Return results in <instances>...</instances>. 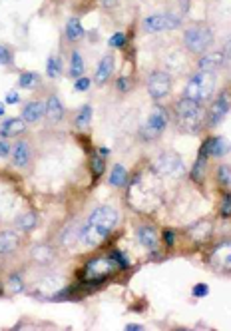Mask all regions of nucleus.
<instances>
[{
    "mask_svg": "<svg viewBox=\"0 0 231 331\" xmlns=\"http://www.w3.org/2000/svg\"><path fill=\"white\" fill-rule=\"evenodd\" d=\"M181 22L179 16H173V14H152V16H146L142 26L146 32L150 34H156V32H166V30H173L177 28Z\"/></svg>",
    "mask_w": 231,
    "mask_h": 331,
    "instance_id": "obj_7",
    "label": "nucleus"
},
{
    "mask_svg": "<svg viewBox=\"0 0 231 331\" xmlns=\"http://www.w3.org/2000/svg\"><path fill=\"white\" fill-rule=\"evenodd\" d=\"M126 329H128V331H142V329H144V325H140V323H128V325H126Z\"/></svg>",
    "mask_w": 231,
    "mask_h": 331,
    "instance_id": "obj_42",
    "label": "nucleus"
},
{
    "mask_svg": "<svg viewBox=\"0 0 231 331\" xmlns=\"http://www.w3.org/2000/svg\"><path fill=\"white\" fill-rule=\"evenodd\" d=\"M231 110V92H221L215 100H213V104H211V108H209V124L211 126H217L225 116H227V112Z\"/></svg>",
    "mask_w": 231,
    "mask_h": 331,
    "instance_id": "obj_10",
    "label": "nucleus"
},
{
    "mask_svg": "<svg viewBox=\"0 0 231 331\" xmlns=\"http://www.w3.org/2000/svg\"><path fill=\"white\" fill-rule=\"evenodd\" d=\"M90 78H86V76H80V78H76V84H74V88L78 90V92H86L88 88H90Z\"/></svg>",
    "mask_w": 231,
    "mask_h": 331,
    "instance_id": "obj_33",
    "label": "nucleus"
},
{
    "mask_svg": "<svg viewBox=\"0 0 231 331\" xmlns=\"http://www.w3.org/2000/svg\"><path fill=\"white\" fill-rule=\"evenodd\" d=\"M223 56L231 60V38H229V40H227V44H225V50H223Z\"/></svg>",
    "mask_w": 231,
    "mask_h": 331,
    "instance_id": "obj_44",
    "label": "nucleus"
},
{
    "mask_svg": "<svg viewBox=\"0 0 231 331\" xmlns=\"http://www.w3.org/2000/svg\"><path fill=\"white\" fill-rule=\"evenodd\" d=\"M118 88H120L122 92H126V90H128V78H120V80H118Z\"/></svg>",
    "mask_w": 231,
    "mask_h": 331,
    "instance_id": "obj_43",
    "label": "nucleus"
},
{
    "mask_svg": "<svg viewBox=\"0 0 231 331\" xmlns=\"http://www.w3.org/2000/svg\"><path fill=\"white\" fill-rule=\"evenodd\" d=\"M32 255H34V259H38V261H50L52 259V249L50 248H46V246H38L34 251H32Z\"/></svg>",
    "mask_w": 231,
    "mask_h": 331,
    "instance_id": "obj_30",
    "label": "nucleus"
},
{
    "mask_svg": "<svg viewBox=\"0 0 231 331\" xmlns=\"http://www.w3.org/2000/svg\"><path fill=\"white\" fill-rule=\"evenodd\" d=\"M30 158H32V152H30V146L28 142H16L14 148H12V162L16 168H26L30 164Z\"/></svg>",
    "mask_w": 231,
    "mask_h": 331,
    "instance_id": "obj_13",
    "label": "nucleus"
},
{
    "mask_svg": "<svg viewBox=\"0 0 231 331\" xmlns=\"http://www.w3.org/2000/svg\"><path fill=\"white\" fill-rule=\"evenodd\" d=\"M205 162H207V156H205L203 152H199V156H197V162H195L193 170H191V178H193L195 182H199V180L203 178V174H205Z\"/></svg>",
    "mask_w": 231,
    "mask_h": 331,
    "instance_id": "obj_26",
    "label": "nucleus"
},
{
    "mask_svg": "<svg viewBox=\"0 0 231 331\" xmlns=\"http://www.w3.org/2000/svg\"><path fill=\"white\" fill-rule=\"evenodd\" d=\"M215 74L213 72H199L195 76L189 78L187 86H185V98H191L195 102H205L213 96L215 92Z\"/></svg>",
    "mask_w": 231,
    "mask_h": 331,
    "instance_id": "obj_3",
    "label": "nucleus"
},
{
    "mask_svg": "<svg viewBox=\"0 0 231 331\" xmlns=\"http://www.w3.org/2000/svg\"><path fill=\"white\" fill-rule=\"evenodd\" d=\"M156 172L160 176H170V178H175V176H181L185 172V166H183V160L173 154V152H164L158 160H156Z\"/></svg>",
    "mask_w": 231,
    "mask_h": 331,
    "instance_id": "obj_6",
    "label": "nucleus"
},
{
    "mask_svg": "<svg viewBox=\"0 0 231 331\" xmlns=\"http://www.w3.org/2000/svg\"><path fill=\"white\" fill-rule=\"evenodd\" d=\"M185 48L193 54H203L211 48L213 44V30L207 24H193L185 30L183 34Z\"/></svg>",
    "mask_w": 231,
    "mask_h": 331,
    "instance_id": "obj_4",
    "label": "nucleus"
},
{
    "mask_svg": "<svg viewBox=\"0 0 231 331\" xmlns=\"http://www.w3.org/2000/svg\"><path fill=\"white\" fill-rule=\"evenodd\" d=\"M36 224H38V218H36V214H32V212L18 218V228L24 230V232H30L32 228H36Z\"/></svg>",
    "mask_w": 231,
    "mask_h": 331,
    "instance_id": "obj_29",
    "label": "nucleus"
},
{
    "mask_svg": "<svg viewBox=\"0 0 231 331\" xmlns=\"http://www.w3.org/2000/svg\"><path fill=\"white\" fill-rule=\"evenodd\" d=\"M221 216H231V196H223V202H221Z\"/></svg>",
    "mask_w": 231,
    "mask_h": 331,
    "instance_id": "obj_37",
    "label": "nucleus"
},
{
    "mask_svg": "<svg viewBox=\"0 0 231 331\" xmlns=\"http://www.w3.org/2000/svg\"><path fill=\"white\" fill-rule=\"evenodd\" d=\"M138 240H140V244H142L144 248H148V249H154V248L158 246V234H156V230H154L152 226H142V228L138 230Z\"/></svg>",
    "mask_w": 231,
    "mask_h": 331,
    "instance_id": "obj_19",
    "label": "nucleus"
},
{
    "mask_svg": "<svg viewBox=\"0 0 231 331\" xmlns=\"http://www.w3.org/2000/svg\"><path fill=\"white\" fill-rule=\"evenodd\" d=\"M191 293H193L195 297H205V295L209 293V287H207L205 283H197V285L191 289Z\"/></svg>",
    "mask_w": 231,
    "mask_h": 331,
    "instance_id": "obj_36",
    "label": "nucleus"
},
{
    "mask_svg": "<svg viewBox=\"0 0 231 331\" xmlns=\"http://www.w3.org/2000/svg\"><path fill=\"white\" fill-rule=\"evenodd\" d=\"M108 44H110V48H122V46L126 44V36H124L122 32H116V34L110 36Z\"/></svg>",
    "mask_w": 231,
    "mask_h": 331,
    "instance_id": "obj_31",
    "label": "nucleus"
},
{
    "mask_svg": "<svg viewBox=\"0 0 231 331\" xmlns=\"http://www.w3.org/2000/svg\"><path fill=\"white\" fill-rule=\"evenodd\" d=\"M40 84V76L36 72H22L18 76V86L24 88V90H32Z\"/></svg>",
    "mask_w": 231,
    "mask_h": 331,
    "instance_id": "obj_23",
    "label": "nucleus"
},
{
    "mask_svg": "<svg viewBox=\"0 0 231 331\" xmlns=\"http://www.w3.org/2000/svg\"><path fill=\"white\" fill-rule=\"evenodd\" d=\"M166 126H168V116H166V110H164V108H160V106H156V108L152 110L150 118H148L146 128L142 130V138H146V140H156V138H158V136L166 130Z\"/></svg>",
    "mask_w": 231,
    "mask_h": 331,
    "instance_id": "obj_9",
    "label": "nucleus"
},
{
    "mask_svg": "<svg viewBox=\"0 0 231 331\" xmlns=\"http://www.w3.org/2000/svg\"><path fill=\"white\" fill-rule=\"evenodd\" d=\"M46 118L50 124H56L64 118V106L60 102L58 96H50L48 102H46Z\"/></svg>",
    "mask_w": 231,
    "mask_h": 331,
    "instance_id": "obj_17",
    "label": "nucleus"
},
{
    "mask_svg": "<svg viewBox=\"0 0 231 331\" xmlns=\"http://www.w3.org/2000/svg\"><path fill=\"white\" fill-rule=\"evenodd\" d=\"M42 116H46V104L40 100H32L24 106L22 110V120L28 124H36L38 120H42Z\"/></svg>",
    "mask_w": 231,
    "mask_h": 331,
    "instance_id": "obj_12",
    "label": "nucleus"
},
{
    "mask_svg": "<svg viewBox=\"0 0 231 331\" xmlns=\"http://www.w3.org/2000/svg\"><path fill=\"white\" fill-rule=\"evenodd\" d=\"M116 269H118V265L114 263L112 257H96L88 261V265L84 267V279L90 283H100Z\"/></svg>",
    "mask_w": 231,
    "mask_h": 331,
    "instance_id": "obj_5",
    "label": "nucleus"
},
{
    "mask_svg": "<svg viewBox=\"0 0 231 331\" xmlns=\"http://www.w3.org/2000/svg\"><path fill=\"white\" fill-rule=\"evenodd\" d=\"M175 114H177V122L187 132L201 130L203 120H205V110H203L201 102H195V100L185 98V96L175 104Z\"/></svg>",
    "mask_w": 231,
    "mask_h": 331,
    "instance_id": "obj_2",
    "label": "nucleus"
},
{
    "mask_svg": "<svg viewBox=\"0 0 231 331\" xmlns=\"http://www.w3.org/2000/svg\"><path fill=\"white\" fill-rule=\"evenodd\" d=\"M148 92L154 100H164L172 92V76L164 70H156L148 78Z\"/></svg>",
    "mask_w": 231,
    "mask_h": 331,
    "instance_id": "obj_8",
    "label": "nucleus"
},
{
    "mask_svg": "<svg viewBox=\"0 0 231 331\" xmlns=\"http://www.w3.org/2000/svg\"><path fill=\"white\" fill-rule=\"evenodd\" d=\"M90 168H92L94 178H100V176L104 174V168H106V160H104L100 154H94L92 160H90Z\"/></svg>",
    "mask_w": 231,
    "mask_h": 331,
    "instance_id": "obj_28",
    "label": "nucleus"
},
{
    "mask_svg": "<svg viewBox=\"0 0 231 331\" xmlns=\"http://www.w3.org/2000/svg\"><path fill=\"white\" fill-rule=\"evenodd\" d=\"M126 182H128V172H126V168H124L122 164H116L114 168H112L110 184L116 186V188H122V186H126Z\"/></svg>",
    "mask_w": 231,
    "mask_h": 331,
    "instance_id": "obj_21",
    "label": "nucleus"
},
{
    "mask_svg": "<svg viewBox=\"0 0 231 331\" xmlns=\"http://www.w3.org/2000/svg\"><path fill=\"white\" fill-rule=\"evenodd\" d=\"M110 257L114 259V263L118 265V267H128V259H126L120 251H112V253H110Z\"/></svg>",
    "mask_w": 231,
    "mask_h": 331,
    "instance_id": "obj_34",
    "label": "nucleus"
},
{
    "mask_svg": "<svg viewBox=\"0 0 231 331\" xmlns=\"http://www.w3.org/2000/svg\"><path fill=\"white\" fill-rule=\"evenodd\" d=\"M219 180H221V184H229L231 182V168L221 166V168H219Z\"/></svg>",
    "mask_w": 231,
    "mask_h": 331,
    "instance_id": "obj_35",
    "label": "nucleus"
},
{
    "mask_svg": "<svg viewBox=\"0 0 231 331\" xmlns=\"http://www.w3.org/2000/svg\"><path fill=\"white\" fill-rule=\"evenodd\" d=\"M10 285H12L14 291H18V289H22V279L14 273V275H10Z\"/></svg>",
    "mask_w": 231,
    "mask_h": 331,
    "instance_id": "obj_39",
    "label": "nucleus"
},
{
    "mask_svg": "<svg viewBox=\"0 0 231 331\" xmlns=\"http://www.w3.org/2000/svg\"><path fill=\"white\" fill-rule=\"evenodd\" d=\"M231 150V144L225 140V138H207L205 142H203V146H201V150L199 152H203L207 158H221V156H225L227 152Z\"/></svg>",
    "mask_w": 231,
    "mask_h": 331,
    "instance_id": "obj_11",
    "label": "nucleus"
},
{
    "mask_svg": "<svg viewBox=\"0 0 231 331\" xmlns=\"http://www.w3.org/2000/svg\"><path fill=\"white\" fill-rule=\"evenodd\" d=\"M12 64V52L6 46H0V66H10Z\"/></svg>",
    "mask_w": 231,
    "mask_h": 331,
    "instance_id": "obj_32",
    "label": "nucleus"
},
{
    "mask_svg": "<svg viewBox=\"0 0 231 331\" xmlns=\"http://www.w3.org/2000/svg\"><path fill=\"white\" fill-rule=\"evenodd\" d=\"M102 4H104V6H114L116 0H102Z\"/></svg>",
    "mask_w": 231,
    "mask_h": 331,
    "instance_id": "obj_45",
    "label": "nucleus"
},
{
    "mask_svg": "<svg viewBox=\"0 0 231 331\" xmlns=\"http://www.w3.org/2000/svg\"><path fill=\"white\" fill-rule=\"evenodd\" d=\"M84 68H86V64H84L82 54L74 50V52H72V58H70V68H68L70 76H72V78H80V76L84 74Z\"/></svg>",
    "mask_w": 231,
    "mask_h": 331,
    "instance_id": "obj_22",
    "label": "nucleus"
},
{
    "mask_svg": "<svg viewBox=\"0 0 231 331\" xmlns=\"http://www.w3.org/2000/svg\"><path fill=\"white\" fill-rule=\"evenodd\" d=\"M90 120H92V106H82L80 108V112H78V116H76V128L78 130H84V128H88V124H90Z\"/></svg>",
    "mask_w": 231,
    "mask_h": 331,
    "instance_id": "obj_24",
    "label": "nucleus"
},
{
    "mask_svg": "<svg viewBox=\"0 0 231 331\" xmlns=\"http://www.w3.org/2000/svg\"><path fill=\"white\" fill-rule=\"evenodd\" d=\"M18 102H20L18 92H8L6 94V104H18Z\"/></svg>",
    "mask_w": 231,
    "mask_h": 331,
    "instance_id": "obj_40",
    "label": "nucleus"
},
{
    "mask_svg": "<svg viewBox=\"0 0 231 331\" xmlns=\"http://www.w3.org/2000/svg\"><path fill=\"white\" fill-rule=\"evenodd\" d=\"M8 154H12V148L6 142V138H2V140H0V156H8Z\"/></svg>",
    "mask_w": 231,
    "mask_h": 331,
    "instance_id": "obj_38",
    "label": "nucleus"
},
{
    "mask_svg": "<svg viewBox=\"0 0 231 331\" xmlns=\"http://www.w3.org/2000/svg\"><path fill=\"white\" fill-rule=\"evenodd\" d=\"M118 226V212H116L114 208L110 206H98L88 222L84 224V230H82V244L86 248H96L100 246L112 232L114 228Z\"/></svg>",
    "mask_w": 231,
    "mask_h": 331,
    "instance_id": "obj_1",
    "label": "nucleus"
},
{
    "mask_svg": "<svg viewBox=\"0 0 231 331\" xmlns=\"http://www.w3.org/2000/svg\"><path fill=\"white\" fill-rule=\"evenodd\" d=\"M112 70H114V56H104L102 60H100V64H98V68H96V76H94V80L98 82V84H106L108 82V78L112 76Z\"/></svg>",
    "mask_w": 231,
    "mask_h": 331,
    "instance_id": "obj_18",
    "label": "nucleus"
},
{
    "mask_svg": "<svg viewBox=\"0 0 231 331\" xmlns=\"http://www.w3.org/2000/svg\"><path fill=\"white\" fill-rule=\"evenodd\" d=\"M164 238H166V244H168V246H173V242H175V234H173L172 230H168V232L164 234Z\"/></svg>",
    "mask_w": 231,
    "mask_h": 331,
    "instance_id": "obj_41",
    "label": "nucleus"
},
{
    "mask_svg": "<svg viewBox=\"0 0 231 331\" xmlns=\"http://www.w3.org/2000/svg\"><path fill=\"white\" fill-rule=\"evenodd\" d=\"M0 116H4V104L0 102Z\"/></svg>",
    "mask_w": 231,
    "mask_h": 331,
    "instance_id": "obj_46",
    "label": "nucleus"
},
{
    "mask_svg": "<svg viewBox=\"0 0 231 331\" xmlns=\"http://www.w3.org/2000/svg\"><path fill=\"white\" fill-rule=\"evenodd\" d=\"M215 259H217L221 265L231 267V242H229V244H223L221 248H217V251H215Z\"/></svg>",
    "mask_w": 231,
    "mask_h": 331,
    "instance_id": "obj_25",
    "label": "nucleus"
},
{
    "mask_svg": "<svg viewBox=\"0 0 231 331\" xmlns=\"http://www.w3.org/2000/svg\"><path fill=\"white\" fill-rule=\"evenodd\" d=\"M223 60H225L223 52H217V50L207 52V54H203L201 60H199V70H203V72H213V70H217V68L223 64Z\"/></svg>",
    "mask_w": 231,
    "mask_h": 331,
    "instance_id": "obj_16",
    "label": "nucleus"
},
{
    "mask_svg": "<svg viewBox=\"0 0 231 331\" xmlns=\"http://www.w3.org/2000/svg\"><path fill=\"white\" fill-rule=\"evenodd\" d=\"M46 74L50 78H58L62 74V60L58 56H50L46 62Z\"/></svg>",
    "mask_w": 231,
    "mask_h": 331,
    "instance_id": "obj_27",
    "label": "nucleus"
},
{
    "mask_svg": "<svg viewBox=\"0 0 231 331\" xmlns=\"http://www.w3.org/2000/svg\"><path fill=\"white\" fill-rule=\"evenodd\" d=\"M66 38H68L70 42H78V40L84 38V26L80 24L78 18H70V20L66 22Z\"/></svg>",
    "mask_w": 231,
    "mask_h": 331,
    "instance_id": "obj_20",
    "label": "nucleus"
},
{
    "mask_svg": "<svg viewBox=\"0 0 231 331\" xmlns=\"http://www.w3.org/2000/svg\"><path fill=\"white\" fill-rule=\"evenodd\" d=\"M26 130V122L20 118H8L4 120V124L0 126V136L2 138H14L18 134H22Z\"/></svg>",
    "mask_w": 231,
    "mask_h": 331,
    "instance_id": "obj_15",
    "label": "nucleus"
},
{
    "mask_svg": "<svg viewBox=\"0 0 231 331\" xmlns=\"http://www.w3.org/2000/svg\"><path fill=\"white\" fill-rule=\"evenodd\" d=\"M20 244V238L16 232H10V230H4L0 232V255H10L16 251Z\"/></svg>",
    "mask_w": 231,
    "mask_h": 331,
    "instance_id": "obj_14",
    "label": "nucleus"
}]
</instances>
